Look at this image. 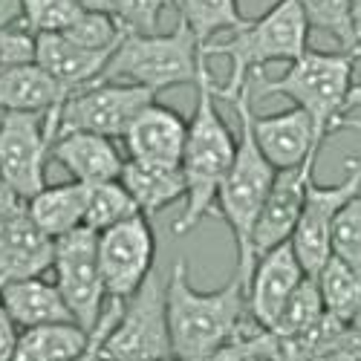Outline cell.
<instances>
[{"mask_svg": "<svg viewBox=\"0 0 361 361\" xmlns=\"http://www.w3.org/2000/svg\"><path fill=\"white\" fill-rule=\"evenodd\" d=\"M171 341L179 361H246L249 333L260 326L249 312V283L234 278L212 292L191 283L185 260H176L168 275Z\"/></svg>", "mask_w": 361, "mask_h": 361, "instance_id": "obj_1", "label": "cell"}, {"mask_svg": "<svg viewBox=\"0 0 361 361\" xmlns=\"http://www.w3.org/2000/svg\"><path fill=\"white\" fill-rule=\"evenodd\" d=\"M214 87L217 84L212 78V70H208V55H205L197 75V107L188 122V139L183 150V162H179L188 183V194H185V212L173 223L176 237L197 228V223L217 208V191L234 162L237 139L214 104L217 99Z\"/></svg>", "mask_w": 361, "mask_h": 361, "instance_id": "obj_2", "label": "cell"}, {"mask_svg": "<svg viewBox=\"0 0 361 361\" xmlns=\"http://www.w3.org/2000/svg\"><path fill=\"white\" fill-rule=\"evenodd\" d=\"M252 99H255V81L249 78L243 87L231 93L226 102L234 104L237 110V150H234V162L223 179V185L217 191V212L226 220V226L234 234V243H237V272L246 278L252 275V266H255V249H252V237H255V226L257 217L263 212V202L272 191L275 183V173L278 168L263 157V150L255 139L252 130Z\"/></svg>", "mask_w": 361, "mask_h": 361, "instance_id": "obj_3", "label": "cell"}, {"mask_svg": "<svg viewBox=\"0 0 361 361\" xmlns=\"http://www.w3.org/2000/svg\"><path fill=\"white\" fill-rule=\"evenodd\" d=\"M353 67L355 58L350 52H318L307 49L289 64L281 78L252 75L255 90L260 96H286L295 107L307 110L318 128V136L338 133L341 128H361V122L347 118V99L353 93Z\"/></svg>", "mask_w": 361, "mask_h": 361, "instance_id": "obj_4", "label": "cell"}, {"mask_svg": "<svg viewBox=\"0 0 361 361\" xmlns=\"http://www.w3.org/2000/svg\"><path fill=\"white\" fill-rule=\"evenodd\" d=\"M310 20L300 9L298 0H278V4L263 12L260 18L249 20L243 29L231 32L228 41L212 44L208 41L202 47L205 55H226L231 61L228 81L214 87L217 99H228L237 93L255 73H260L266 64L272 61H295L298 55H304L310 47Z\"/></svg>", "mask_w": 361, "mask_h": 361, "instance_id": "obj_5", "label": "cell"}, {"mask_svg": "<svg viewBox=\"0 0 361 361\" xmlns=\"http://www.w3.org/2000/svg\"><path fill=\"white\" fill-rule=\"evenodd\" d=\"M202 47L188 26L185 18H179L176 29L168 35L159 32H125L118 47L113 49L110 61L99 81H128L142 84L147 90H168V87H197Z\"/></svg>", "mask_w": 361, "mask_h": 361, "instance_id": "obj_6", "label": "cell"}, {"mask_svg": "<svg viewBox=\"0 0 361 361\" xmlns=\"http://www.w3.org/2000/svg\"><path fill=\"white\" fill-rule=\"evenodd\" d=\"M102 353L110 361H159L173 355L168 278L159 269H154L145 283L122 300V312L104 336Z\"/></svg>", "mask_w": 361, "mask_h": 361, "instance_id": "obj_7", "label": "cell"}, {"mask_svg": "<svg viewBox=\"0 0 361 361\" xmlns=\"http://www.w3.org/2000/svg\"><path fill=\"white\" fill-rule=\"evenodd\" d=\"M61 104L47 113L0 116V183L20 200H32L41 188H47L44 171L52 157V142L58 139Z\"/></svg>", "mask_w": 361, "mask_h": 361, "instance_id": "obj_8", "label": "cell"}, {"mask_svg": "<svg viewBox=\"0 0 361 361\" xmlns=\"http://www.w3.org/2000/svg\"><path fill=\"white\" fill-rule=\"evenodd\" d=\"M157 102V93L128 81H93L70 93L58 116V133L87 130L107 139H122L133 118Z\"/></svg>", "mask_w": 361, "mask_h": 361, "instance_id": "obj_9", "label": "cell"}, {"mask_svg": "<svg viewBox=\"0 0 361 361\" xmlns=\"http://www.w3.org/2000/svg\"><path fill=\"white\" fill-rule=\"evenodd\" d=\"M52 272L73 318L87 333H93L107 300L102 266H99V231L81 226L64 237H55Z\"/></svg>", "mask_w": 361, "mask_h": 361, "instance_id": "obj_10", "label": "cell"}, {"mask_svg": "<svg viewBox=\"0 0 361 361\" xmlns=\"http://www.w3.org/2000/svg\"><path fill=\"white\" fill-rule=\"evenodd\" d=\"M99 266L107 298H130L157 269V234L150 226V217L133 214L99 231Z\"/></svg>", "mask_w": 361, "mask_h": 361, "instance_id": "obj_11", "label": "cell"}, {"mask_svg": "<svg viewBox=\"0 0 361 361\" xmlns=\"http://www.w3.org/2000/svg\"><path fill=\"white\" fill-rule=\"evenodd\" d=\"M361 191V159H347V176L338 185H318L315 179L307 188V200L300 208L298 226L292 231V246L304 263L307 275H318V269L329 260V237H333V223L341 208Z\"/></svg>", "mask_w": 361, "mask_h": 361, "instance_id": "obj_12", "label": "cell"}, {"mask_svg": "<svg viewBox=\"0 0 361 361\" xmlns=\"http://www.w3.org/2000/svg\"><path fill=\"white\" fill-rule=\"evenodd\" d=\"M307 278V269L300 263L292 240L272 246L269 252L255 257L252 275H249V312L252 318L272 329L281 310L286 307V300L292 292L300 286V281Z\"/></svg>", "mask_w": 361, "mask_h": 361, "instance_id": "obj_13", "label": "cell"}, {"mask_svg": "<svg viewBox=\"0 0 361 361\" xmlns=\"http://www.w3.org/2000/svg\"><path fill=\"white\" fill-rule=\"evenodd\" d=\"M315 159H318V154H312L307 162H300L295 168H283L275 173L272 191H269V197L263 202V212L257 217L255 237H252L255 257L269 252L278 243H283V240H292L300 208H304V200H307V188L315 173Z\"/></svg>", "mask_w": 361, "mask_h": 361, "instance_id": "obj_14", "label": "cell"}, {"mask_svg": "<svg viewBox=\"0 0 361 361\" xmlns=\"http://www.w3.org/2000/svg\"><path fill=\"white\" fill-rule=\"evenodd\" d=\"M52 260L55 240L32 220L23 200L0 234V286L23 278H41L52 269Z\"/></svg>", "mask_w": 361, "mask_h": 361, "instance_id": "obj_15", "label": "cell"}, {"mask_svg": "<svg viewBox=\"0 0 361 361\" xmlns=\"http://www.w3.org/2000/svg\"><path fill=\"white\" fill-rule=\"evenodd\" d=\"M252 130L263 157L278 171L307 162L324 145L312 116L300 107L272 113V116H252Z\"/></svg>", "mask_w": 361, "mask_h": 361, "instance_id": "obj_16", "label": "cell"}, {"mask_svg": "<svg viewBox=\"0 0 361 361\" xmlns=\"http://www.w3.org/2000/svg\"><path fill=\"white\" fill-rule=\"evenodd\" d=\"M130 159L157 162V165H179L188 139V122L173 107L150 102L122 136Z\"/></svg>", "mask_w": 361, "mask_h": 361, "instance_id": "obj_17", "label": "cell"}, {"mask_svg": "<svg viewBox=\"0 0 361 361\" xmlns=\"http://www.w3.org/2000/svg\"><path fill=\"white\" fill-rule=\"evenodd\" d=\"M110 55H113V49H87L64 32L35 35V61L55 81H61L70 93L99 81L110 61Z\"/></svg>", "mask_w": 361, "mask_h": 361, "instance_id": "obj_18", "label": "cell"}, {"mask_svg": "<svg viewBox=\"0 0 361 361\" xmlns=\"http://www.w3.org/2000/svg\"><path fill=\"white\" fill-rule=\"evenodd\" d=\"M52 159L61 162L73 179L87 185H99L107 179H118L125 168V159L118 154L113 139L87 133V130H67L58 133L52 142Z\"/></svg>", "mask_w": 361, "mask_h": 361, "instance_id": "obj_19", "label": "cell"}, {"mask_svg": "<svg viewBox=\"0 0 361 361\" xmlns=\"http://www.w3.org/2000/svg\"><path fill=\"white\" fill-rule=\"evenodd\" d=\"M0 300H4V307L18 324V329L75 321L58 283H47L44 278H23L4 283L0 286Z\"/></svg>", "mask_w": 361, "mask_h": 361, "instance_id": "obj_20", "label": "cell"}, {"mask_svg": "<svg viewBox=\"0 0 361 361\" xmlns=\"http://www.w3.org/2000/svg\"><path fill=\"white\" fill-rule=\"evenodd\" d=\"M67 96L70 90L38 61L18 64L0 75V113H47Z\"/></svg>", "mask_w": 361, "mask_h": 361, "instance_id": "obj_21", "label": "cell"}, {"mask_svg": "<svg viewBox=\"0 0 361 361\" xmlns=\"http://www.w3.org/2000/svg\"><path fill=\"white\" fill-rule=\"evenodd\" d=\"M122 185L130 191L136 200L139 212L145 217L159 214L162 208L173 205L176 200H185L188 183L183 165H157V162H139V159H125L122 168Z\"/></svg>", "mask_w": 361, "mask_h": 361, "instance_id": "obj_22", "label": "cell"}, {"mask_svg": "<svg viewBox=\"0 0 361 361\" xmlns=\"http://www.w3.org/2000/svg\"><path fill=\"white\" fill-rule=\"evenodd\" d=\"M87 202H90V185L73 179V183H64V185L41 188L32 200H26V208L32 220L55 240L84 226Z\"/></svg>", "mask_w": 361, "mask_h": 361, "instance_id": "obj_23", "label": "cell"}, {"mask_svg": "<svg viewBox=\"0 0 361 361\" xmlns=\"http://www.w3.org/2000/svg\"><path fill=\"white\" fill-rule=\"evenodd\" d=\"M90 344V333L78 321L23 329L12 361H75Z\"/></svg>", "mask_w": 361, "mask_h": 361, "instance_id": "obj_24", "label": "cell"}, {"mask_svg": "<svg viewBox=\"0 0 361 361\" xmlns=\"http://www.w3.org/2000/svg\"><path fill=\"white\" fill-rule=\"evenodd\" d=\"M318 289H321V300L326 315H333L336 321H355L361 312V278L353 269L338 260L336 255H329V260L318 269Z\"/></svg>", "mask_w": 361, "mask_h": 361, "instance_id": "obj_25", "label": "cell"}, {"mask_svg": "<svg viewBox=\"0 0 361 361\" xmlns=\"http://www.w3.org/2000/svg\"><path fill=\"white\" fill-rule=\"evenodd\" d=\"M173 4L179 9V18H185L194 29L200 47H205L217 32H237L249 23L237 0H173Z\"/></svg>", "mask_w": 361, "mask_h": 361, "instance_id": "obj_26", "label": "cell"}, {"mask_svg": "<svg viewBox=\"0 0 361 361\" xmlns=\"http://www.w3.org/2000/svg\"><path fill=\"white\" fill-rule=\"evenodd\" d=\"M324 318H326V310L321 300L318 281L312 275H307L300 281V286L292 292V298L286 300V307L281 310L272 329L281 336H310L315 329H321Z\"/></svg>", "mask_w": 361, "mask_h": 361, "instance_id": "obj_27", "label": "cell"}, {"mask_svg": "<svg viewBox=\"0 0 361 361\" xmlns=\"http://www.w3.org/2000/svg\"><path fill=\"white\" fill-rule=\"evenodd\" d=\"M133 214H142L130 191L122 185V179H107V183L90 185V202H87V220L93 231H104L116 223H122Z\"/></svg>", "mask_w": 361, "mask_h": 361, "instance_id": "obj_28", "label": "cell"}, {"mask_svg": "<svg viewBox=\"0 0 361 361\" xmlns=\"http://www.w3.org/2000/svg\"><path fill=\"white\" fill-rule=\"evenodd\" d=\"M87 9L78 0H23V26L32 35L67 32Z\"/></svg>", "mask_w": 361, "mask_h": 361, "instance_id": "obj_29", "label": "cell"}, {"mask_svg": "<svg viewBox=\"0 0 361 361\" xmlns=\"http://www.w3.org/2000/svg\"><path fill=\"white\" fill-rule=\"evenodd\" d=\"M329 249L361 278V191L338 212L333 223V237H329Z\"/></svg>", "mask_w": 361, "mask_h": 361, "instance_id": "obj_30", "label": "cell"}, {"mask_svg": "<svg viewBox=\"0 0 361 361\" xmlns=\"http://www.w3.org/2000/svg\"><path fill=\"white\" fill-rule=\"evenodd\" d=\"M312 29L333 35L344 52L353 49V23H350V0H298Z\"/></svg>", "mask_w": 361, "mask_h": 361, "instance_id": "obj_31", "label": "cell"}, {"mask_svg": "<svg viewBox=\"0 0 361 361\" xmlns=\"http://www.w3.org/2000/svg\"><path fill=\"white\" fill-rule=\"evenodd\" d=\"M315 355H324L329 361H361V324H344L326 315Z\"/></svg>", "mask_w": 361, "mask_h": 361, "instance_id": "obj_32", "label": "cell"}, {"mask_svg": "<svg viewBox=\"0 0 361 361\" xmlns=\"http://www.w3.org/2000/svg\"><path fill=\"white\" fill-rule=\"evenodd\" d=\"M173 0H110V15L125 32H157L165 6Z\"/></svg>", "mask_w": 361, "mask_h": 361, "instance_id": "obj_33", "label": "cell"}, {"mask_svg": "<svg viewBox=\"0 0 361 361\" xmlns=\"http://www.w3.org/2000/svg\"><path fill=\"white\" fill-rule=\"evenodd\" d=\"M26 61H35V35L29 29L0 26V75Z\"/></svg>", "mask_w": 361, "mask_h": 361, "instance_id": "obj_34", "label": "cell"}, {"mask_svg": "<svg viewBox=\"0 0 361 361\" xmlns=\"http://www.w3.org/2000/svg\"><path fill=\"white\" fill-rule=\"evenodd\" d=\"M18 324L12 321V315L6 312L4 300H0V361H12L15 355V347H18Z\"/></svg>", "mask_w": 361, "mask_h": 361, "instance_id": "obj_35", "label": "cell"}, {"mask_svg": "<svg viewBox=\"0 0 361 361\" xmlns=\"http://www.w3.org/2000/svg\"><path fill=\"white\" fill-rule=\"evenodd\" d=\"M350 23H353V49L350 55L361 61V0H350Z\"/></svg>", "mask_w": 361, "mask_h": 361, "instance_id": "obj_36", "label": "cell"}, {"mask_svg": "<svg viewBox=\"0 0 361 361\" xmlns=\"http://www.w3.org/2000/svg\"><path fill=\"white\" fill-rule=\"evenodd\" d=\"M23 200L15 194V191H9L4 183H0V234H4V226H6V220L12 217V212L20 205Z\"/></svg>", "mask_w": 361, "mask_h": 361, "instance_id": "obj_37", "label": "cell"}, {"mask_svg": "<svg viewBox=\"0 0 361 361\" xmlns=\"http://www.w3.org/2000/svg\"><path fill=\"white\" fill-rule=\"evenodd\" d=\"M23 18V0H0V26H15Z\"/></svg>", "mask_w": 361, "mask_h": 361, "instance_id": "obj_38", "label": "cell"}, {"mask_svg": "<svg viewBox=\"0 0 361 361\" xmlns=\"http://www.w3.org/2000/svg\"><path fill=\"white\" fill-rule=\"evenodd\" d=\"M84 9H96V12H107L110 9V0H78Z\"/></svg>", "mask_w": 361, "mask_h": 361, "instance_id": "obj_39", "label": "cell"}, {"mask_svg": "<svg viewBox=\"0 0 361 361\" xmlns=\"http://www.w3.org/2000/svg\"><path fill=\"white\" fill-rule=\"evenodd\" d=\"M358 104H361V84L353 87V93H350V99H347V113H350L353 107H358Z\"/></svg>", "mask_w": 361, "mask_h": 361, "instance_id": "obj_40", "label": "cell"}, {"mask_svg": "<svg viewBox=\"0 0 361 361\" xmlns=\"http://www.w3.org/2000/svg\"><path fill=\"white\" fill-rule=\"evenodd\" d=\"M310 361H329V358H324V355H312Z\"/></svg>", "mask_w": 361, "mask_h": 361, "instance_id": "obj_41", "label": "cell"}, {"mask_svg": "<svg viewBox=\"0 0 361 361\" xmlns=\"http://www.w3.org/2000/svg\"><path fill=\"white\" fill-rule=\"evenodd\" d=\"M159 361H179V358H176V355H171V358H159Z\"/></svg>", "mask_w": 361, "mask_h": 361, "instance_id": "obj_42", "label": "cell"}, {"mask_svg": "<svg viewBox=\"0 0 361 361\" xmlns=\"http://www.w3.org/2000/svg\"><path fill=\"white\" fill-rule=\"evenodd\" d=\"M246 361H260V358H255V355H249V358H246Z\"/></svg>", "mask_w": 361, "mask_h": 361, "instance_id": "obj_43", "label": "cell"}, {"mask_svg": "<svg viewBox=\"0 0 361 361\" xmlns=\"http://www.w3.org/2000/svg\"><path fill=\"white\" fill-rule=\"evenodd\" d=\"M355 324H361V312H358V318H355Z\"/></svg>", "mask_w": 361, "mask_h": 361, "instance_id": "obj_44", "label": "cell"}, {"mask_svg": "<svg viewBox=\"0 0 361 361\" xmlns=\"http://www.w3.org/2000/svg\"><path fill=\"white\" fill-rule=\"evenodd\" d=\"M358 107H361V104H358Z\"/></svg>", "mask_w": 361, "mask_h": 361, "instance_id": "obj_45", "label": "cell"}]
</instances>
